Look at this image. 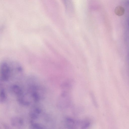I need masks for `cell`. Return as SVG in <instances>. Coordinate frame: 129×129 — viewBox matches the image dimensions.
I'll list each match as a JSON object with an SVG mask.
<instances>
[{
  "label": "cell",
  "mask_w": 129,
  "mask_h": 129,
  "mask_svg": "<svg viewBox=\"0 0 129 129\" xmlns=\"http://www.w3.org/2000/svg\"><path fill=\"white\" fill-rule=\"evenodd\" d=\"M22 72L21 66L14 62L4 61L1 63L0 66V80L3 82L7 81L17 73L21 74Z\"/></svg>",
  "instance_id": "cell-1"
},
{
  "label": "cell",
  "mask_w": 129,
  "mask_h": 129,
  "mask_svg": "<svg viewBox=\"0 0 129 129\" xmlns=\"http://www.w3.org/2000/svg\"><path fill=\"white\" fill-rule=\"evenodd\" d=\"M71 98L69 92L62 91L59 96L58 104L59 106L62 108L68 107L70 105Z\"/></svg>",
  "instance_id": "cell-2"
},
{
  "label": "cell",
  "mask_w": 129,
  "mask_h": 129,
  "mask_svg": "<svg viewBox=\"0 0 129 129\" xmlns=\"http://www.w3.org/2000/svg\"><path fill=\"white\" fill-rule=\"evenodd\" d=\"M73 85V81L71 80H67L63 81L60 85L62 91L70 92L72 89Z\"/></svg>",
  "instance_id": "cell-3"
},
{
  "label": "cell",
  "mask_w": 129,
  "mask_h": 129,
  "mask_svg": "<svg viewBox=\"0 0 129 129\" xmlns=\"http://www.w3.org/2000/svg\"><path fill=\"white\" fill-rule=\"evenodd\" d=\"M66 121L67 125L70 128H73L75 127V122L73 119L70 118H67Z\"/></svg>",
  "instance_id": "cell-4"
},
{
  "label": "cell",
  "mask_w": 129,
  "mask_h": 129,
  "mask_svg": "<svg viewBox=\"0 0 129 129\" xmlns=\"http://www.w3.org/2000/svg\"><path fill=\"white\" fill-rule=\"evenodd\" d=\"M124 11L125 10L124 8L120 6L117 7L115 10V14L119 16H121L123 15Z\"/></svg>",
  "instance_id": "cell-5"
},
{
  "label": "cell",
  "mask_w": 129,
  "mask_h": 129,
  "mask_svg": "<svg viewBox=\"0 0 129 129\" xmlns=\"http://www.w3.org/2000/svg\"><path fill=\"white\" fill-rule=\"evenodd\" d=\"M0 101L3 102L6 99V92L4 89L1 87Z\"/></svg>",
  "instance_id": "cell-6"
},
{
  "label": "cell",
  "mask_w": 129,
  "mask_h": 129,
  "mask_svg": "<svg viewBox=\"0 0 129 129\" xmlns=\"http://www.w3.org/2000/svg\"><path fill=\"white\" fill-rule=\"evenodd\" d=\"M90 95L91 100L94 105L97 106V103L96 101L95 96L93 93L91 92H90Z\"/></svg>",
  "instance_id": "cell-7"
},
{
  "label": "cell",
  "mask_w": 129,
  "mask_h": 129,
  "mask_svg": "<svg viewBox=\"0 0 129 129\" xmlns=\"http://www.w3.org/2000/svg\"><path fill=\"white\" fill-rule=\"evenodd\" d=\"M90 125L89 122H86L81 127V129H86Z\"/></svg>",
  "instance_id": "cell-8"
}]
</instances>
